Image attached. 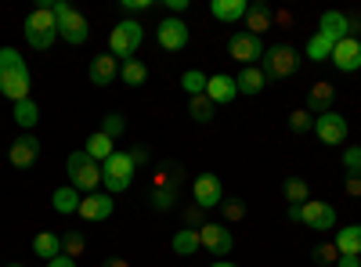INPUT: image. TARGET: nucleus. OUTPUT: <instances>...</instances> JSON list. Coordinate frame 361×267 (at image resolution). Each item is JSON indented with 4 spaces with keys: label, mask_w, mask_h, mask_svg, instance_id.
Returning <instances> with one entry per match:
<instances>
[{
    "label": "nucleus",
    "mask_w": 361,
    "mask_h": 267,
    "mask_svg": "<svg viewBox=\"0 0 361 267\" xmlns=\"http://www.w3.org/2000/svg\"><path fill=\"white\" fill-rule=\"evenodd\" d=\"M87 76H90L94 87H112L119 80V58H112L109 51L94 54V58H90V66H87Z\"/></svg>",
    "instance_id": "16"
},
{
    "label": "nucleus",
    "mask_w": 361,
    "mask_h": 267,
    "mask_svg": "<svg viewBox=\"0 0 361 267\" xmlns=\"http://www.w3.org/2000/svg\"><path fill=\"white\" fill-rule=\"evenodd\" d=\"M188 116H192L195 123H209V120L217 116V105L209 101L206 94H199V98H188Z\"/></svg>",
    "instance_id": "33"
},
{
    "label": "nucleus",
    "mask_w": 361,
    "mask_h": 267,
    "mask_svg": "<svg viewBox=\"0 0 361 267\" xmlns=\"http://www.w3.org/2000/svg\"><path fill=\"white\" fill-rule=\"evenodd\" d=\"M217 210L224 213V221H243V217H246V202H243V199H224Z\"/></svg>",
    "instance_id": "39"
},
{
    "label": "nucleus",
    "mask_w": 361,
    "mask_h": 267,
    "mask_svg": "<svg viewBox=\"0 0 361 267\" xmlns=\"http://www.w3.org/2000/svg\"><path fill=\"white\" fill-rule=\"evenodd\" d=\"M333 246L340 249V256H361V224H347L336 231Z\"/></svg>",
    "instance_id": "23"
},
{
    "label": "nucleus",
    "mask_w": 361,
    "mask_h": 267,
    "mask_svg": "<svg viewBox=\"0 0 361 267\" xmlns=\"http://www.w3.org/2000/svg\"><path fill=\"white\" fill-rule=\"evenodd\" d=\"M102 267H130V263H127V260H123V256H109V260H105V263H102Z\"/></svg>",
    "instance_id": "48"
},
{
    "label": "nucleus",
    "mask_w": 361,
    "mask_h": 267,
    "mask_svg": "<svg viewBox=\"0 0 361 267\" xmlns=\"http://www.w3.org/2000/svg\"><path fill=\"white\" fill-rule=\"evenodd\" d=\"M37 159H40V141H37L33 134H22L18 141H11V148H8V163H11L15 170L37 166Z\"/></svg>",
    "instance_id": "15"
},
{
    "label": "nucleus",
    "mask_w": 361,
    "mask_h": 267,
    "mask_svg": "<svg viewBox=\"0 0 361 267\" xmlns=\"http://www.w3.org/2000/svg\"><path fill=\"white\" fill-rule=\"evenodd\" d=\"M141 40H145V25L137 18H123V22H116L112 33H109V54L130 62V58L137 54V47H141Z\"/></svg>",
    "instance_id": "6"
},
{
    "label": "nucleus",
    "mask_w": 361,
    "mask_h": 267,
    "mask_svg": "<svg viewBox=\"0 0 361 267\" xmlns=\"http://www.w3.org/2000/svg\"><path fill=\"white\" fill-rule=\"evenodd\" d=\"M260 62H264L260 73H264L267 80H289V76L300 69V54H296V47H289V44H275V47L264 51Z\"/></svg>",
    "instance_id": "8"
},
{
    "label": "nucleus",
    "mask_w": 361,
    "mask_h": 267,
    "mask_svg": "<svg viewBox=\"0 0 361 267\" xmlns=\"http://www.w3.org/2000/svg\"><path fill=\"white\" fill-rule=\"evenodd\" d=\"M170 249L177 253V256H195L202 246H199V231L195 228H180L173 239H170Z\"/></svg>",
    "instance_id": "28"
},
{
    "label": "nucleus",
    "mask_w": 361,
    "mask_h": 267,
    "mask_svg": "<svg viewBox=\"0 0 361 267\" xmlns=\"http://www.w3.org/2000/svg\"><path fill=\"white\" fill-rule=\"evenodd\" d=\"M112 210H116V202H112L109 192H90V195H83V202H80V217H83V221H109Z\"/></svg>",
    "instance_id": "19"
},
{
    "label": "nucleus",
    "mask_w": 361,
    "mask_h": 267,
    "mask_svg": "<svg viewBox=\"0 0 361 267\" xmlns=\"http://www.w3.org/2000/svg\"><path fill=\"white\" fill-rule=\"evenodd\" d=\"M264 51H267L264 40L253 37V33H235V37L228 40V54H231L243 69H246V66H257L260 58H264Z\"/></svg>",
    "instance_id": "10"
},
{
    "label": "nucleus",
    "mask_w": 361,
    "mask_h": 267,
    "mask_svg": "<svg viewBox=\"0 0 361 267\" xmlns=\"http://www.w3.org/2000/svg\"><path fill=\"white\" fill-rule=\"evenodd\" d=\"M206 83H209V76H202L199 69H188L185 76H180V87H185V94H188V98L206 94Z\"/></svg>",
    "instance_id": "34"
},
{
    "label": "nucleus",
    "mask_w": 361,
    "mask_h": 267,
    "mask_svg": "<svg viewBox=\"0 0 361 267\" xmlns=\"http://www.w3.org/2000/svg\"><path fill=\"white\" fill-rule=\"evenodd\" d=\"M209 267H238V263H231V260H217V263H209Z\"/></svg>",
    "instance_id": "49"
},
{
    "label": "nucleus",
    "mask_w": 361,
    "mask_h": 267,
    "mask_svg": "<svg viewBox=\"0 0 361 267\" xmlns=\"http://www.w3.org/2000/svg\"><path fill=\"white\" fill-rule=\"evenodd\" d=\"M15 123L18 127H37L40 123V105L33 101V98H25V101H15Z\"/></svg>",
    "instance_id": "32"
},
{
    "label": "nucleus",
    "mask_w": 361,
    "mask_h": 267,
    "mask_svg": "<svg viewBox=\"0 0 361 267\" xmlns=\"http://www.w3.org/2000/svg\"><path fill=\"white\" fill-rule=\"evenodd\" d=\"M206 98L214 101V105H231V101L238 98V83H235V76H228V73L209 76V83H206Z\"/></svg>",
    "instance_id": "20"
},
{
    "label": "nucleus",
    "mask_w": 361,
    "mask_h": 267,
    "mask_svg": "<svg viewBox=\"0 0 361 267\" xmlns=\"http://www.w3.org/2000/svg\"><path fill=\"white\" fill-rule=\"evenodd\" d=\"M83 249H87V239H83V231H66V239H62V253L76 260V256H80Z\"/></svg>",
    "instance_id": "36"
},
{
    "label": "nucleus",
    "mask_w": 361,
    "mask_h": 267,
    "mask_svg": "<svg viewBox=\"0 0 361 267\" xmlns=\"http://www.w3.org/2000/svg\"><path fill=\"white\" fill-rule=\"evenodd\" d=\"M318 37H325L329 44H340V40H347L350 37V18L343 15V11H325L322 15V22H318Z\"/></svg>",
    "instance_id": "18"
},
{
    "label": "nucleus",
    "mask_w": 361,
    "mask_h": 267,
    "mask_svg": "<svg viewBox=\"0 0 361 267\" xmlns=\"http://www.w3.org/2000/svg\"><path fill=\"white\" fill-rule=\"evenodd\" d=\"M333 98H336V87L333 83H314L307 91V112L322 116V112H333Z\"/></svg>",
    "instance_id": "22"
},
{
    "label": "nucleus",
    "mask_w": 361,
    "mask_h": 267,
    "mask_svg": "<svg viewBox=\"0 0 361 267\" xmlns=\"http://www.w3.org/2000/svg\"><path fill=\"white\" fill-rule=\"evenodd\" d=\"M192 199L199 210H217V206L224 202V185L217 173H199L192 181Z\"/></svg>",
    "instance_id": "9"
},
{
    "label": "nucleus",
    "mask_w": 361,
    "mask_h": 267,
    "mask_svg": "<svg viewBox=\"0 0 361 267\" xmlns=\"http://www.w3.org/2000/svg\"><path fill=\"white\" fill-rule=\"evenodd\" d=\"M246 33H253V37H260L264 29H271V22H275V15H271V8L267 4H260V0H253L250 4V11H246Z\"/></svg>",
    "instance_id": "24"
},
{
    "label": "nucleus",
    "mask_w": 361,
    "mask_h": 267,
    "mask_svg": "<svg viewBox=\"0 0 361 267\" xmlns=\"http://www.w3.org/2000/svg\"><path fill=\"white\" fill-rule=\"evenodd\" d=\"M246 11H250V0H214V4H209V15H214L217 22H224V25L243 22Z\"/></svg>",
    "instance_id": "21"
},
{
    "label": "nucleus",
    "mask_w": 361,
    "mask_h": 267,
    "mask_svg": "<svg viewBox=\"0 0 361 267\" xmlns=\"http://www.w3.org/2000/svg\"><path fill=\"white\" fill-rule=\"evenodd\" d=\"M134 159H130V152H116L102 163V188L109 192V195H119V192H127L130 185H134Z\"/></svg>",
    "instance_id": "4"
},
{
    "label": "nucleus",
    "mask_w": 361,
    "mask_h": 267,
    "mask_svg": "<svg viewBox=\"0 0 361 267\" xmlns=\"http://www.w3.org/2000/svg\"><path fill=\"white\" fill-rule=\"evenodd\" d=\"M152 8V0H119V11L123 15H137V11H148Z\"/></svg>",
    "instance_id": "41"
},
{
    "label": "nucleus",
    "mask_w": 361,
    "mask_h": 267,
    "mask_svg": "<svg viewBox=\"0 0 361 267\" xmlns=\"http://www.w3.org/2000/svg\"><path fill=\"white\" fill-rule=\"evenodd\" d=\"M33 253L40 260H54V256H62V239H58L54 231H40L37 239H33Z\"/></svg>",
    "instance_id": "29"
},
{
    "label": "nucleus",
    "mask_w": 361,
    "mask_h": 267,
    "mask_svg": "<svg viewBox=\"0 0 361 267\" xmlns=\"http://www.w3.org/2000/svg\"><path fill=\"white\" fill-rule=\"evenodd\" d=\"M282 195H286L289 206H304V202L311 199V188H307L304 177H289V181L282 185Z\"/></svg>",
    "instance_id": "30"
},
{
    "label": "nucleus",
    "mask_w": 361,
    "mask_h": 267,
    "mask_svg": "<svg viewBox=\"0 0 361 267\" xmlns=\"http://www.w3.org/2000/svg\"><path fill=\"white\" fill-rule=\"evenodd\" d=\"M329 62H333L340 73H357V69H361V40H357V37H347V40H340Z\"/></svg>",
    "instance_id": "17"
},
{
    "label": "nucleus",
    "mask_w": 361,
    "mask_h": 267,
    "mask_svg": "<svg viewBox=\"0 0 361 267\" xmlns=\"http://www.w3.org/2000/svg\"><path fill=\"white\" fill-rule=\"evenodd\" d=\"M314 263H336L340 260V249L333 246V242H325V246H314Z\"/></svg>",
    "instance_id": "40"
},
{
    "label": "nucleus",
    "mask_w": 361,
    "mask_h": 267,
    "mask_svg": "<svg viewBox=\"0 0 361 267\" xmlns=\"http://www.w3.org/2000/svg\"><path fill=\"white\" fill-rule=\"evenodd\" d=\"M343 166L350 173H361V148H347V152H343Z\"/></svg>",
    "instance_id": "42"
},
{
    "label": "nucleus",
    "mask_w": 361,
    "mask_h": 267,
    "mask_svg": "<svg viewBox=\"0 0 361 267\" xmlns=\"http://www.w3.org/2000/svg\"><path fill=\"white\" fill-rule=\"evenodd\" d=\"M180 185H185V170L177 163H159L156 173H152V192H148V202H152V210L159 213H170L177 199H180Z\"/></svg>",
    "instance_id": "2"
},
{
    "label": "nucleus",
    "mask_w": 361,
    "mask_h": 267,
    "mask_svg": "<svg viewBox=\"0 0 361 267\" xmlns=\"http://www.w3.org/2000/svg\"><path fill=\"white\" fill-rule=\"evenodd\" d=\"M22 37L33 51H47L54 40H58V18H54V8L44 4V8H33L22 22Z\"/></svg>",
    "instance_id": "3"
},
{
    "label": "nucleus",
    "mask_w": 361,
    "mask_h": 267,
    "mask_svg": "<svg viewBox=\"0 0 361 267\" xmlns=\"http://www.w3.org/2000/svg\"><path fill=\"white\" fill-rule=\"evenodd\" d=\"M166 8H170L173 15H180V11H185V8H188V0H166Z\"/></svg>",
    "instance_id": "46"
},
{
    "label": "nucleus",
    "mask_w": 361,
    "mask_h": 267,
    "mask_svg": "<svg viewBox=\"0 0 361 267\" xmlns=\"http://www.w3.org/2000/svg\"><path fill=\"white\" fill-rule=\"evenodd\" d=\"M199 246L206 249V253H214V256H228L231 249H235V239H231V231H228V224H202L199 228Z\"/></svg>",
    "instance_id": "13"
},
{
    "label": "nucleus",
    "mask_w": 361,
    "mask_h": 267,
    "mask_svg": "<svg viewBox=\"0 0 361 267\" xmlns=\"http://www.w3.org/2000/svg\"><path fill=\"white\" fill-rule=\"evenodd\" d=\"M300 224H307L311 231H333L336 228V210L322 199H307L300 206Z\"/></svg>",
    "instance_id": "12"
},
{
    "label": "nucleus",
    "mask_w": 361,
    "mask_h": 267,
    "mask_svg": "<svg viewBox=\"0 0 361 267\" xmlns=\"http://www.w3.org/2000/svg\"><path fill=\"white\" fill-rule=\"evenodd\" d=\"M347 120L340 112H322V116H314V134L322 137V144H343L347 141Z\"/></svg>",
    "instance_id": "14"
},
{
    "label": "nucleus",
    "mask_w": 361,
    "mask_h": 267,
    "mask_svg": "<svg viewBox=\"0 0 361 267\" xmlns=\"http://www.w3.org/2000/svg\"><path fill=\"white\" fill-rule=\"evenodd\" d=\"M66 173H69V185L76 188V192H98L102 188V163H94L83 148L80 152H69V159H66Z\"/></svg>",
    "instance_id": "5"
},
{
    "label": "nucleus",
    "mask_w": 361,
    "mask_h": 267,
    "mask_svg": "<svg viewBox=\"0 0 361 267\" xmlns=\"http://www.w3.org/2000/svg\"><path fill=\"white\" fill-rule=\"evenodd\" d=\"M54 18H58V40H66V44H73V47H80V44H87V37H90V22L73 8V4H66V0H54Z\"/></svg>",
    "instance_id": "7"
},
{
    "label": "nucleus",
    "mask_w": 361,
    "mask_h": 267,
    "mask_svg": "<svg viewBox=\"0 0 361 267\" xmlns=\"http://www.w3.org/2000/svg\"><path fill=\"white\" fill-rule=\"evenodd\" d=\"M29 87H33V76H29L25 58L15 47H0V94L15 105L29 98Z\"/></svg>",
    "instance_id": "1"
},
{
    "label": "nucleus",
    "mask_w": 361,
    "mask_h": 267,
    "mask_svg": "<svg viewBox=\"0 0 361 267\" xmlns=\"http://www.w3.org/2000/svg\"><path fill=\"white\" fill-rule=\"evenodd\" d=\"M80 202H83V195H80L73 185H66V188H54V195H51L54 213H80Z\"/></svg>",
    "instance_id": "26"
},
{
    "label": "nucleus",
    "mask_w": 361,
    "mask_h": 267,
    "mask_svg": "<svg viewBox=\"0 0 361 267\" xmlns=\"http://www.w3.org/2000/svg\"><path fill=\"white\" fill-rule=\"evenodd\" d=\"M47 267H76V260L62 253V256H54V260H47Z\"/></svg>",
    "instance_id": "44"
},
{
    "label": "nucleus",
    "mask_w": 361,
    "mask_h": 267,
    "mask_svg": "<svg viewBox=\"0 0 361 267\" xmlns=\"http://www.w3.org/2000/svg\"><path fill=\"white\" fill-rule=\"evenodd\" d=\"M289 130H293V134H307V130H314V116H311L307 108H296V112L289 116Z\"/></svg>",
    "instance_id": "37"
},
{
    "label": "nucleus",
    "mask_w": 361,
    "mask_h": 267,
    "mask_svg": "<svg viewBox=\"0 0 361 267\" xmlns=\"http://www.w3.org/2000/svg\"><path fill=\"white\" fill-rule=\"evenodd\" d=\"M156 40H159V47H163V51H185V47H188V40H192V33H188L185 18L170 15V18H163V22L156 25Z\"/></svg>",
    "instance_id": "11"
},
{
    "label": "nucleus",
    "mask_w": 361,
    "mask_h": 267,
    "mask_svg": "<svg viewBox=\"0 0 361 267\" xmlns=\"http://www.w3.org/2000/svg\"><path fill=\"white\" fill-rule=\"evenodd\" d=\"M119 80H123L127 87H141L148 80V66L141 62V58H130V62L119 66Z\"/></svg>",
    "instance_id": "31"
},
{
    "label": "nucleus",
    "mask_w": 361,
    "mask_h": 267,
    "mask_svg": "<svg viewBox=\"0 0 361 267\" xmlns=\"http://www.w3.org/2000/svg\"><path fill=\"white\" fill-rule=\"evenodd\" d=\"M333 51H336L333 44L314 33V37L307 40V62H325V58H333Z\"/></svg>",
    "instance_id": "35"
},
{
    "label": "nucleus",
    "mask_w": 361,
    "mask_h": 267,
    "mask_svg": "<svg viewBox=\"0 0 361 267\" xmlns=\"http://www.w3.org/2000/svg\"><path fill=\"white\" fill-rule=\"evenodd\" d=\"M343 192H347V195H361V173H350V177H347Z\"/></svg>",
    "instance_id": "43"
},
{
    "label": "nucleus",
    "mask_w": 361,
    "mask_h": 267,
    "mask_svg": "<svg viewBox=\"0 0 361 267\" xmlns=\"http://www.w3.org/2000/svg\"><path fill=\"white\" fill-rule=\"evenodd\" d=\"M130 159H134V166H141V163H148V152H145V148H134Z\"/></svg>",
    "instance_id": "47"
},
{
    "label": "nucleus",
    "mask_w": 361,
    "mask_h": 267,
    "mask_svg": "<svg viewBox=\"0 0 361 267\" xmlns=\"http://www.w3.org/2000/svg\"><path fill=\"white\" fill-rule=\"evenodd\" d=\"M83 152H87L90 159H94V163H105V159H109V156L116 152V144H112V137H109V134L94 130V134L87 137V144H83Z\"/></svg>",
    "instance_id": "27"
},
{
    "label": "nucleus",
    "mask_w": 361,
    "mask_h": 267,
    "mask_svg": "<svg viewBox=\"0 0 361 267\" xmlns=\"http://www.w3.org/2000/svg\"><path fill=\"white\" fill-rule=\"evenodd\" d=\"M123 130H127V120H123L119 112H109L105 120H102V134H109L112 141H116V137H123Z\"/></svg>",
    "instance_id": "38"
},
{
    "label": "nucleus",
    "mask_w": 361,
    "mask_h": 267,
    "mask_svg": "<svg viewBox=\"0 0 361 267\" xmlns=\"http://www.w3.org/2000/svg\"><path fill=\"white\" fill-rule=\"evenodd\" d=\"M8 267H22V263H8Z\"/></svg>",
    "instance_id": "50"
},
{
    "label": "nucleus",
    "mask_w": 361,
    "mask_h": 267,
    "mask_svg": "<svg viewBox=\"0 0 361 267\" xmlns=\"http://www.w3.org/2000/svg\"><path fill=\"white\" fill-rule=\"evenodd\" d=\"M235 83H238V94H260L264 91V87H267V76L260 73V66H246L243 73H238L235 76Z\"/></svg>",
    "instance_id": "25"
},
{
    "label": "nucleus",
    "mask_w": 361,
    "mask_h": 267,
    "mask_svg": "<svg viewBox=\"0 0 361 267\" xmlns=\"http://www.w3.org/2000/svg\"><path fill=\"white\" fill-rule=\"evenodd\" d=\"M336 267H361V256H340Z\"/></svg>",
    "instance_id": "45"
}]
</instances>
